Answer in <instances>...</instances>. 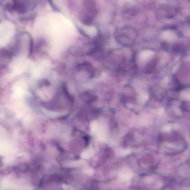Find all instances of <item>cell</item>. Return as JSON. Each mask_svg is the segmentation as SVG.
Instances as JSON below:
<instances>
[{"mask_svg":"<svg viewBox=\"0 0 190 190\" xmlns=\"http://www.w3.org/2000/svg\"><path fill=\"white\" fill-rule=\"evenodd\" d=\"M164 147L169 150H181L185 145V140L178 132H166L162 136Z\"/></svg>","mask_w":190,"mask_h":190,"instance_id":"6da1fadb","label":"cell"},{"mask_svg":"<svg viewBox=\"0 0 190 190\" xmlns=\"http://www.w3.org/2000/svg\"><path fill=\"white\" fill-rule=\"evenodd\" d=\"M135 31L131 28L125 27L117 31L116 40L121 45L125 46H131L136 39Z\"/></svg>","mask_w":190,"mask_h":190,"instance_id":"7a4b0ae2","label":"cell"},{"mask_svg":"<svg viewBox=\"0 0 190 190\" xmlns=\"http://www.w3.org/2000/svg\"><path fill=\"white\" fill-rule=\"evenodd\" d=\"M180 107L181 111L182 114L190 113V101H186L183 100L180 101Z\"/></svg>","mask_w":190,"mask_h":190,"instance_id":"3957f363","label":"cell"}]
</instances>
